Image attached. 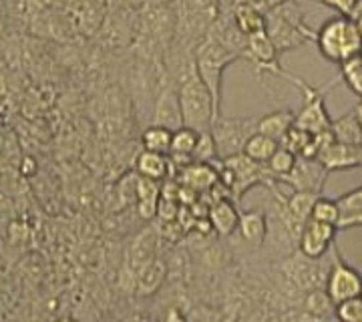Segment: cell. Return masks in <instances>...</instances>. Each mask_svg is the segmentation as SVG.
I'll list each match as a JSON object with an SVG mask.
<instances>
[{"instance_id": "1", "label": "cell", "mask_w": 362, "mask_h": 322, "mask_svg": "<svg viewBox=\"0 0 362 322\" xmlns=\"http://www.w3.org/2000/svg\"><path fill=\"white\" fill-rule=\"evenodd\" d=\"M266 33L280 54L296 51L316 39V30L310 28L296 0H286L266 14Z\"/></svg>"}, {"instance_id": "2", "label": "cell", "mask_w": 362, "mask_h": 322, "mask_svg": "<svg viewBox=\"0 0 362 322\" xmlns=\"http://www.w3.org/2000/svg\"><path fill=\"white\" fill-rule=\"evenodd\" d=\"M316 47L326 61L342 64L362 54V35L350 16H332L316 30Z\"/></svg>"}, {"instance_id": "3", "label": "cell", "mask_w": 362, "mask_h": 322, "mask_svg": "<svg viewBox=\"0 0 362 322\" xmlns=\"http://www.w3.org/2000/svg\"><path fill=\"white\" fill-rule=\"evenodd\" d=\"M242 57L238 52L230 51L211 37H206L195 49V64L202 79L206 81L207 89L214 97L216 105V117L221 115V95H223V73L226 69Z\"/></svg>"}, {"instance_id": "4", "label": "cell", "mask_w": 362, "mask_h": 322, "mask_svg": "<svg viewBox=\"0 0 362 322\" xmlns=\"http://www.w3.org/2000/svg\"><path fill=\"white\" fill-rule=\"evenodd\" d=\"M286 79L302 91V107H300V111H296V123L294 125L306 129V131H310L314 135L316 133H324V131H330L334 119L328 115V111H326L324 95H326V91L334 85V81L330 85H326V87H314V85H308L304 79L294 77L290 73H288Z\"/></svg>"}, {"instance_id": "5", "label": "cell", "mask_w": 362, "mask_h": 322, "mask_svg": "<svg viewBox=\"0 0 362 322\" xmlns=\"http://www.w3.org/2000/svg\"><path fill=\"white\" fill-rule=\"evenodd\" d=\"M259 117H228L218 115L214 119L211 133L216 137L220 159L244 154V147L252 135L258 133Z\"/></svg>"}, {"instance_id": "6", "label": "cell", "mask_w": 362, "mask_h": 322, "mask_svg": "<svg viewBox=\"0 0 362 322\" xmlns=\"http://www.w3.org/2000/svg\"><path fill=\"white\" fill-rule=\"evenodd\" d=\"M324 290L328 292V297L334 304L362 294V274L344 262V258L338 252L337 244H334V260H332V266L328 270Z\"/></svg>"}, {"instance_id": "7", "label": "cell", "mask_w": 362, "mask_h": 322, "mask_svg": "<svg viewBox=\"0 0 362 322\" xmlns=\"http://www.w3.org/2000/svg\"><path fill=\"white\" fill-rule=\"evenodd\" d=\"M244 61H250L256 67L258 77H262L264 73L278 75V77H288V71H284L282 64H280V52L274 47L268 33H258V35L247 37Z\"/></svg>"}, {"instance_id": "8", "label": "cell", "mask_w": 362, "mask_h": 322, "mask_svg": "<svg viewBox=\"0 0 362 322\" xmlns=\"http://www.w3.org/2000/svg\"><path fill=\"white\" fill-rule=\"evenodd\" d=\"M328 173L330 171L324 168L318 157H298L294 169L280 183H286L298 192H312L320 195L324 183L328 180Z\"/></svg>"}, {"instance_id": "9", "label": "cell", "mask_w": 362, "mask_h": 322, "mask_svg": "<svg viewBox=\"0 0 362 322\" xmlns=\"http://www.w3.org/2000/svg\"><path fill=\"white\" fill-rule=\"evenodd\" d=\"M337 230L338 228L332 224H324L310 218L298 238V250L308 258H316V260L324 258L334 248Z\"/></svg>"}, {"instance_id": "10", "label": "cell", "mask_w": 362, "mask_h": 322, "mask_svg": "<svg viewBox=\"0 0 362 322\" xmlns=\"http://www.w3.org/2000/svg\"><path fill=\"white\" fill-rule=\"evenodd\" d=\"M318 159L322 161V166L328 171L362 168V145H352V143L332 139L320 149Z\"/></svg>"}, {"instance_id": "11", "label": "cell", "mask_w": 362, "mask_h": 322, "mask_svg": "<svg viewBox=\"0 0 362 322\" xmlns=\"http://www.w3.org/2000/svg\"><path fill=\"white\" fill-rule=\"evenodd\" d=\"M180 181L192 192L206 193L220 183V171L216 168V161H189L180 168Z\"/></svg>"}, {"instance_id": "12", "label": "cell", "mask_w": 362, "mask_h": 322, "mask_svg": "<svg viewBox=\"0 0 362 322\" xmlns=\"http://www.w3.org/2000/svg\"><path fill=\"white\" fill-rule=\"evenodd\" d=\"M240 214L242 212L238 209L232 197H218L209 206L207 219L211 224V230L218 234L220 238H230L240 228Z\"/></svg>"}, {"instance_id": "13", "label": "cell", "mask_w": 362, "mask_h": 322, "mask_svg": "<svg viewBox=\"0 0 362 322\" xmlns=\"http://www.w3.org/2000/svg\"><path fill=\"white\" fill-rule=\"evenodd\" d=\"M168 262L161 258H153L151 262H147L139 270L135 272L133 280H135V290L141 298H149L157 294L163 284L168 280Z\"/></svg>"}, {"instance_id": "14", "label": "cell", "mask_w": 362, "mask_h": 322, "mask_svg": "<svg viewBox=\"0 0 362 322\" xmlns=\"http://www.w3.org/2000/svg\"><path fill=\"white\" fill-rule=\"evenodd\" d=\"M238 230H240V236L244 238V242L254 248H262L270 234L268 214L262 207H252L247 212H242Z\"/></svg>"}, {"instance_id": "15", "label": "cell", "mask_w": 362, "mask_h": 322, "mask_svg": "<svg viewBox=\"0 0 362 322\" xmlns=\"http://www.w3.org/2000/svg\"><path fill=\"white\" fill-rule=\"evenodd\" d=\"M161 181L149 180L137 173V212L141 219H153L159 214V202H161Z\"/></svg>"}, {"instance_id": "16", "label": "cell", "mask_w": 362, "mask_h": 322, "mask_svg": "<svg viewBox=\"0 0 362 322\" xmlns=\"http://www.w3.org/2000/svg\"><path fill=\"white\" fill-rule=\"evenodd\" d=\"M173 166L175 163H173L171 155L156 154V151H147V149H143L141 154L135 157L137 173L143 176V178H149V180H168Z\"/></svg>"}, {"instance_id": "17", "label": "cell", "mask_w": 362, "mask_h": 322, "mask_svg": "<svg viewBox=\"0 0 362 322\" xmlns=\"http://www.w3.org/2000/svg\"><path fill=\"white\" fill-rule=\"evenodd\" d=\"M294 123H296V111H292L288 107L276 109V111H270V113L259 117L258 131L280 143L284 139L286 133L294 127Z\"/></svg>"}, {"instance_id": "18", "label": "cell", "mask_w": 362, "mask_h": 322, "mask_svg": "<svg viewBox=\"0 0 362 322\" xmlns=\"http://www.w3.org/2000/svg\"><path fill=\"white\" fill-rule=\"evenodd\" d=\"M199 139V131L194 127H187V125H181L180 129L173 131V142H171V159L175 166H187L194 155L195 145Z\"/></svg>"}, {"instance_id": "19", "label": "cell", "mask_w": 362, "mask_h": 322, "mask_svg": "<svg viewBox=\"0 0 362 322\" xmlns=\"http://www.w3.org/2000/svg\"><path fill=\"white\" fill-rule=\"evenodd\" d=\"M338 207H340L338 228L346 230V228L362 226V185L338 197Z\"/></svg>"}, {"instance_id": "20", "label": "cell", "mask_w": 362, "mask_h": 322, "mask_svg": "<svg viewBox=\"0 0 362 322\" xmlns=\"http://www.w3.org/2000/svg\"><path fill=\"white\" fill-rule=\"evenodd\" d=\"M316 197H318V193H312V192H294L290 193L288 197L282 200V204H284L286 212H288V216L296 222L298 226H306V222L310 219L312 216V207H314V202H316Z\"/></svg>"}, {"instance_id": "21", "label": "cell", "mask_w": 362, "mask_h": 322, "mask_svg": "<svg viewBox=\"0 0 362 322\" xmlns=\"http://www.w3.org/2000/svg\"><path fill=\"white\" fill-rule=\"evenodd\" d=\"M171 142H173V129L165 127V125L151 123L143 129L141 147L147 151L171 155Z\"/></svg>"}, {"instance_id": "22", "label": "cell", "mask_w": 362, "mask_h": 322, "mask_svg": "<svg viewBox=\"0 0 362 322\" xmlns=\"http://www.w3.org/2000/svg\"><path fill=\"white\" fill-rule=\"evenodd\" d=\"M330 131H332L337 142L362 145V123L356 115V111H350L346 115L334 119Z\"/></svg>"}, {"instance_id": "23", "label": "cell", "mask_w": 362, "mask_h": 322, "mask_svg": "<svg viewBox=\"0 0 362 322\" xmlns=\"http://www.w3.org/2000/svg\"><path fill=\"white\" fill-rule=\"evenodd\" d=\"M156 238L151 236V230L145 232L131 244L129 248V266L131 270L137 272L141 266H145L147 262H151L156 256ZM135 276V274H133Z\"/></svg>"}, {"instance_id": "24", "label": "cell", "mask_w": 362, "mask_h": 322, "mask_svg": "<svg viewBox=\"0 0 362 322\" xmlns=\"http://www.w3.org/2000/svg\"><path fill=\"white\" fill-rule=\"evenodd\" d=\"M232 11L235 23L246 37L266 33V14H262L256 8L244 6V4H235V6H232Z\"/></svg>"}, {"instance_id": "25", "label": "cell", "mask_w": 362, "mask_h": 322, "mask_svg": "<svg viewBox=\"0 0 362 322\" xmlns=\"http://www.w3.org/2000/svg\"><path fill=\"white\" fill-rule=\"evenodd\" d=\"M280 147V143L276 142V139H272L268 135H264V133H256V135H252L250 137V142L246 143V147H244V154L250 157V159H254V161H258V163H268L270 161V157L276 154V149Z\"/></svg>"}, {"instance_id": "26", "label": "cell", "mask_w": 362, "mask_h": 322, "mask_svg": "<svg viewBox=\"0 0 362 322\" xmlns=\"http://www.w3.org/2000/svg\"><path fill=\"white\" fill-rule=\"evenodd\" d=\"M296 161H298V155L292 154L290 149H286L284 145H280V147L276 149V154L272 155L270 161H268L266 166H268L270 173L274 176V180L280 183V181L284 180L286 176L294 169Z\"/></svg>"}, {"instance_id": "27", "label": "cell", "mask_w": 362, "mask_h": 322, "mask_svg": "<svg viewBox=\"0 0 362 322\" xmlns=\"http://www.w3.org/2000/svg\"><path fill=\"white\" fill-rule=\"evenodd\" d=\"M312 219H318L324 224H332L338 228V222H340V207H338V200H330V197H324L318 195L314 207H312Z\"/></svg>"}, {"instance_id": "28", "label": "cell", "mask_w": 362, "mask_h": 322, "mask_svg": "<svg viewBox=\"0 0 362 322\" xmlns=\"http://www.w3.org/2000/svg\"><path fill=\"white\" fill-rule=\"evenodd\" d=\"M340 75L344 79L346 87L362 99V54L340 64Z\"/></svg>"}, {"instance_id": "29", "label": "cell", "mask_w": 362, "mask_h": 322, "mask_svg": "<svg viewBox=\"0 0 362 322\" xmlns=\"http://www.w3.org/2000/svg\"><path fill=\"white\" fill-rule=\"evenodd\" d=\"M192 159H194V161H209V163H214V161L220 159V155H218V145H216V137H214L211 129L199 133V139H197V145H195Z\"/></svg>"}, {"instance_id": "30", "label": "cell", "mask_w": 362, "mask_h": 322, "mask_svg": "<svg viewBox=\"0 0 362 322\" xmlns=\"http://www.w3.org/2000/svg\"><path fill=\"white\" fill-rule=\"evenodd\" d=\"M334 314L342 322H362V294L338 302Z\"/></svg>"}, {"instance_id": "31", "label": "cell", "mask_w": 362, "mask_h": 322, "mask_svg": "<svg viewBox=\"0 0 362 322\" xmlns=\"http://www.w3.org/2000/svg\"><path fill=\"white\" fill-rule=\"evenodd\" d=\"M328 8H334L338 14H344V16H350V13L354 11V6L358 4V0H316Z\"/></svg>"}, {"instance_id": "32", "label": "cell", "mask_w": 362, "mask_h": 322, "mask_svg": "<svg viewBox=\"0 0 362 322\" xmlns=\"http://www.w3.org/2000/svg\"><path fill=\"white\" fill-rule=\"evenodd\" d=\"M354 111H356V115H358V119H361V123H362V99H361V103L356 105V109H354Z\"/></svg>"}]
</instances>
